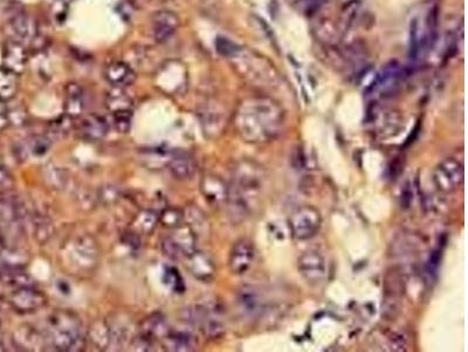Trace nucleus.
Segmentation results:
<instances>
[{
    "mask_svg": "<svg viewBox=\"0 0 468 352\" xmlns=\"http://www.w3.org/2000/svg\"><path fill=\"white\" fill-rule=\"evenodd\" d=\"M3 67L19 76L24 72L25 66L27 63V51L23 43L16 39H8L3 46Z\"/></svg>",
    "mask_w": 468,
    "mask_h": 352,
    "instance_id": "ddd939ff",
    "label": "nucleus"
},
{
    "mask_svg": "<svg viewBox=\"0 0 468 352\" xmlns=\"http://www.w3.org/2000/svg\"><path fill=\"white\" fill-rule=\"evenodd\" d=\"M169 332L170 328L167 324V317L161 312L151 314L139 324V336L144 337L152 343H155L156 340H164Z\"/></svg>",
    "mask_w": 468,
    "mask_h": 352,
    "instance_id": "2eb2a0df",
    "label": "nucleus"
},
{
    "mask_svg": "<svg viewBox=\"0 0 468 352\" xmlns=\"http://www.w3.org/2000/svg\"><path fill=\"white\" fill-rule=\"evenodd\" d=\"M72 120L73 118L65 114V116H61L58 120L53 121L49 126V133L56 138H62L72 129Z\"/></svg>",
    "mask_w": 468,
    "mask_h": 352,
    "instance_id": "f704fd0d",
    "label": "nucleus"
},
{
    "mask_svg": "<svg viewBox=\"0 0 468 352\" xmlns=\"http://www.w3.org/2000/svg\"><path fill=\"white\" fill-rule=\"evenodd\" d=\"M403 78H404V73L401 66L397 64L396 61H393L390 64L385 65L384 67L382 68L381 72L378 73V76L375 79L373 91L381 94L382 96H391L401 86Z\"/></svg>",
    "mask_w": 468,
    "mask_h": 352,
    "instance_id": "9b49d317",
    "label": "nucleus"
},
{
    "mask_svg": "<svg viewBox=\"0 0 468 352\" xmlns=\"http://www.w3.org/2000/svg\"><path fill=\"white\" fill-rule=\"evenodd\" d=\"M322 217L318 209L312 206H303L296 209L290 219L292 235L296 240H309L321 228Z\"/></svg>",
    "mask_w": 468,
    "mask_h": 352,
    "instance_id": "423d86ee",
    "label": "nucleus"
},
{
    "mask_svg": "<svg viewBox=\"0 0 468 352\" xmlns=\"http://www.w3.org/2000/svg\"><path fill=\"white\" fill-rule=\"evenodd\" d=\"M240 311L247 317H257L262 310V298L253 287H242L237 297Z\"/></svg>",
    "mask_w": 468,
    "mask_h": 352,
    "instance_id": "412c9836",
    "label": "nucleus"
},
{
    "mask_svg": "<svg viewBox=\"0 0 468 352\" xmlns=\"http://www.w3.org/2000/svg\"><path fill=\"white\" fill-rule=\"evenodd\" d=\"M302 1L308 8H315L322 3V0H302Z\"/></svg>",
    "mask_w": 468,
    "mask_h": 352,
    "instance_id": "a19ab883",
    "label": "nucleus"
},
{
    "mask_svg": "<svg viewBox=\"0 0 468 352\" xmlns=\"http://www.w3.org/2000/svg\"><path fill=\"white\" fill-rule=\"evenodd\" d=\"M46 340L56 351H80L84 348L82 323L74 312L59 310L48 318Z\"/></svg>",
    "mask_w": 468,
    "mask_h": 352,
    "instance_id": "f03ea898",
    "label": "nucleus"
},
{
    "mask_svg": "<svg viewBox=\"0 0 468 352\" xmlns=\"http://www.w3.org/2000/svg\"><path fill=\"white\" fill-rule=\"evenodd\" d=\"M91 338L96 348L104 349L111 346V327L106 322H97L91 331Z\"/></svg>",
    "mask_w": 468,
    "mask_h": 352,
    "instance_id": "c756f323",
    "label": "nucleus"
},
{
    "mask_svg": "<svg viewBox=\"0 0 468 352\" xmlns=\"http://www.w3.org/2000/svg\"><path fill=\"white\" fill-rule=\"evenodd\" d=\"M0 215L6 222L16 223L24 217L25 209L14 197H4L0 200Z\"/></svg>",
    "mask_w": 468,
    "mask_h": 352,
    "instance_id": "a878e982",
    "label": "nucleus"
},
{
    "mask_svg": "<svg viewBox=\"0 0 468 352\" xmlns=\"http://www.w3.org/2000/svg\"><path fill=\"white\" fill-rule=\"evenodd\" d=\"M285 116L277 102L265 98L242 102L235 124L242 139L248 142H266L281 132Z\"/></svg>",
    "mask_w": 468,
    "mask_h": 352,
    "instance_id": "f257e3e1",
    "label": "nucleus"
},
{
    "mask_svg": "<svg viewBox=\"0 0 468 352\" xmlns=\"http://www.w3.org/2000/svg\"><path fill=\"white\" fill-rule=\"evenodd\" d=\"M255 260V248L252 241L242 239L232 247L230 254L231 272L235 275H242L250 270Z\"/></svg>",
    "mask_w": 468,
    "mask_h": 352,
    "instance_id": "f8f14e48",
    "label": "nucleus"
},
{
    "mask_svg": "<svg viewBox=\"0 0 468 352\" xmlns=\"http://www.w3.org/2000/svg\"><path fill=\"white\" fill-rule=\"evenodd\" d=\"M132 120V112H122L111 114V124L119 133L129 132Z\"/></svg>",
    "mask_w": 468,
    "mask_h": 352,
    "instance_id": "c9c22d12",
    "label": "nucleus"
},
{
    "mask_svg": "<svg viewBox=\"0 0 468 352\" xmlns=\"http://www.w3.org/2000/svg\"><path fill=\"white\" fill-rule=\"evenodd\" d=\"M174 230V234L163 239L161 243L164 255L172 260L190 256L192 252L197 250V234L195 230L187 223L182 224Z\"/></svg>",
    "mask_w": 468,
    "mask_h": 352,
    "instance_id": "20e7f679",
    "label": "nucleus"
},
{
    "mask_svg": "<svg viewBox=\"0 0 468 352\" xmlns=\"http://www.w3.org/2000/svg\"><path fill=\"white\" fill-rule=\"evenodd\" d=\"M169 169L171 174L177 177L178 180H187L191 176L195 175L196 162L189 154L178 153L171 156L169 160Z\"/></svg>",
    "mask_w": 468,
    "mask_h": 352,
    "instance_id": "b1692460",
    "label": "nucleus"
},
{
    "mask_svg": "<svg viewBox=\"0 0 468 352\" xmlns=\"http://www.w3.org/2000/svg\"><path fill=\"white\" fill-rule=\"evenodd\" d=\"M464 164L456 157H447L436 166L433 172V184L438 190L452 192L464 181Z\"/></svg>",
    "mask_w": 468,
    "mask_h": 352,
    "instance_id": "0eeeda50",
    "label": "nucleus"
},
{
    "mask_svg": "<svg viewBox=\"0 0 468 352\" xmlns=\"http://www.w3.org/2000/svg\"><path fill=\"white\" fill-rule=\"evenodd\" d=\"M124 88L113 87V91L108 93L104 100L106 109L110 112V114L122 112H132L134 101L130 96H128L124 92Z\"/></svg>",
    "mask_w": 468,
    "mask_h": 352,
    "instance_id": "393cba45",
    "label": "nucleus"
},
{
    "mask_svg": "<svg viewBox=\"0 0 468 352\" xmlns=\"http://www.w3.org/2000/svg\"><path fill=\"white\" fill-rule=\"evenodd\" d=\"M164 283L176 292H183L185 290L182 276L179 275L178 270L174 267H167L164 269Z\"/></svg>",
    "mask_w": 468,
    "mask_h": 352,
    "instance_id": "473e14b6",
    "label": "nucleus"
},
{
    "mask_svg": "<svg viewBox=\"0 0 468 352\" xmlns=\"http://www.w3.org/2000/svg\"><path fill=\"white\" fill-rule=\"evenodd\" d=\"M10 122V116H8V109L4 104V101H0V131L4 129Z\"/></svg>",
    "mask_w": 468,
    "mask_h": 352,
    "instance_id": "58836bf2",
    "label": "nucleus"
},
{
    "mask_svg": "<svg viewBox=\"0 0 468 352\" xmlns=\"http://www.w3.org/2000/svg\"><path fill=\"white\" fill-rule=\"evenodd\" d=\"M34 224V234H36V240L40 244H45L49 241L54 234V227L51 220L45 215H36L33 220Z\"/></svg>",
    "mask_w": 468,
    "mask_h": 352,
    "instance_id": "2f4dec72",
    "label": "nucleus"
},
{
    "mask_svg": "<svg viewBox=\"0 0 468 352\" xmlns=\"http://www.w3.org/2000/svg\"><path fill=\"white\" fill-rule=\"evenodd\" d=\"M51 146H52V140L49 139V136L34 135L20 146V152H23L25 159L27 157V154L44 156L49 151Z\"/></svg>",
    "mask_w": 468,
    "mask_h": 352,
    "instance_id": "bb28decb",
    "label": "nucleus"
},
{
    "mask_svg": "<svg viewBox=\"0 0 468 352\" xmlns=\"http://www.w3.org/2000/svg\"><path fill=\"white\" fill-rule=\"evenodd\" d=\"M441 250L436 249V250H433L430 255L429 260L426 262V274L429 276L432 277L433 275H436V272H438V268H439V263H441Z\"/></svg>",
    "mask_w": 468,
    "mask_h": 352,
    "instance_id": "4c0bfd02",
    "label": "nucleus"
},
{
    "mask_svg": "<svg viewBox=\"0 0 468 352\" xmlns=\"http://www.w3.org/2000/svg\"><path fill=\"white\" fill-rule=\"evenodd\" d=\"M159 219L157 212L151 209H144L136 215L135 220L132 222L134 232L144 235L150 234L155 229L156 224L159 223Z\"/></svg>",
    "mask_w": 468,
    "mask_h": 352,
    "instance_id": "c85d7f7f",
    "label": "nucleus"
},
{
    "mask_svg": "<svg viewBox=\"0 0 468 352\" xmlns=\"http://www.w3.org/2000/svg\"><path fill=\"white\" fill-rule=\"evenodd\" d=\"M438 8L431 6L423 16H414L410 24L409 58L412 63L421 60L436 41Z\"/></svg>",
    "mask_w": 468,
    "mask_h": 352,
    "instance_id": "7ed1b4c3",
    "label": "nucleus"
},
{
    "mask_svg": "<svg viewBox=\"0 0 468 352\" xmlns=\"http://www.w3.org/2000/svg\"><path fill=\"white\" fill-rule=\"evenodd\" d=\"M200 190L211 204L220 206L226 204L230 186L218 175L204 176L200 182Z\"/></svg>",
    "mask_w": 468,
    "mask_h": 352,
    "instance_id": "4468645a",
    "label": "nucleus"
},
{
    "mask_svg": "<svg viewBox=\"0 0 468 352\" xmlns=\"http://www.w3.org/2000/svg\"><path fill=\"white\" fill-rule=\"evenodd\" d=\"M187 258L189 272L195 278L202 282H210L215 278V262L207 254L196 250Z\"/></svg>",
    "mask_w": 468,
    "mask_h": 352,
    "instance_id": "dca6fc26",
    "label": "nucleus"
},
{
    "mask_svg": "<svg viewBox=\"0 0 468 352\" xmlns=\"http://www.w3.org/2000/svg\"><path fill=\"white\" fill-rule=\"evenodd\" d=\"M10 28L16 36V41L24 44V41H36L38 38V28L33 18L24 12L16 13L10 19Z\"/></svg>",
    "mask_w": 468,
    "mask_h": 352,
    "instance_id": "aec40b11",
    "label": "nucleus"
},
{
    "mask_svg": "<svg viewBox=\"0 0 468 352\" xmlns=\"http://www.w3.org/2000/svg\"><path fill=\"white\" fill-rule=\"evenodd\" d=\"M46 180L51 184L54 188H62L66 184V174L61 168H58L54 164H49L46 167Z\"/></svg>",
    "mask_w": 468,
    "mask_h": 352,
    "instance_id": "72a5a7b5",
    "label": "nucleus"
},
{
    "mask_svg": "<svg viewBox=\"0 0 468 352\" xmlns=\"http://www.w3.org/2000/svg\"><path fill=\"white\" fill-rule=\"evenodd\" d=\"M109 132V122L104 116L89 114L81 119L79 124L80 135L88 141H100Z\"/></svg>",
    "mask_w": 468,
    "mask_h": 352,
    "instance_id": "6ab92c4d",
    "label": "nucleus"
},
{
    "mask_svg": "<svg viewBox=\"0 0 468 352\" xmlns=\"http://www.w3.org/2000/svg\"><path fill=\"white\" fill-rule=\"evenodd\" d=\"M47 303L44 292L33 288L32 285L18 287L10 296V305L20 314H31L43 308Z\"/></svg>",
    "mask_w": 468,
    "mask_h": 352,
    "instance_id": "1a4fd4ad",
    "label": "nucleus"
},
{
    "mask_svg": "<svg viewBox=\"0 0 468 352\" xmlns=\"http://www.w3.org/2000/svg\"><path fill=\"white\" fill-rule=\"evenodd\" d=\"M298 269L303 280L310 285H320L327 277V260L316 249L303 252L298 262Z\"/></svg>",
    "mask_w": 468,
    "mask_h": 352,
    "instance_id": "6e6552de",
    "label": "nucleus"
},
{
    "mask_svg": "<svg viewBox=\"0 0 468 352\" xmlns=\"http://www.w3.org/2000/svg\"><path fill=\"white\" fill-rule=\"evenodd\" d=\"M3 254H4V245H3V242L0 240V260L3 257Z\"/></svg>",
    "mask_w": 468,
    "mask_h": 352,
    "instance_id": "79ce46f5",
    "label": "nucleus"
},
{
    "mask_svg": "<svg viewBox=\"0 0 468 352\" xmlns=\"http://www.w3.org/2000/svg\"><path fill=\"white\" fill-rule=\"evenodd\" d=\"M13 340L14 344L23 351H43L47 343L46 336L31 325H23L18 328L14 332Z\"/></svg>",
    "mask_w": 468,
    "mask_h": 352,
    "instance_id": "a211bd4d",
    "label": "nucleus"
},
{
    "mask_svg": "<svg viewBox=\"0 0 468 352\" xmlns=\"http://www.w3.org/2000/svg\"><path fill=\"white\" fill-rule=\"evenodd\" d=\"M215 46H217V51H218L220 54L225 56H233L239 52V46L232 43V41H229L224 36H219L217 39V43H215Z\"/></svg>",
    "mask_w": 468,
    "mask_h": 352,
    "instance_id": "e433bc0d",
    "label": "nucleus"
},
{
    "mask_svg": "<svg viewBox=\"0 0 468 352\" xmlns=\"http://www.w3.org/2000/svg\"><path fill=\"white\" fill-rule=\"evenodd\" d=\"M66 254L74 267L81 270H89L97 263L100 252L97 243L93 237L81 235L71 241Z\"/></svg>",
    "mask_w": 468,
    "mask_h": 352,
    "instance_id": "39448f33",
    "label": "nucleus"
},
{
    "mask_svg": "<svg viewBox=\"0 0 468 352\" xmlns=\"http://www.w3.org/2000/svg\"><path fill=\"white\" fill-rule=\"evenodd\" d=\"M18 76L16 73L0 67V101L11 100L18 91Z\"/></svg>",
    "mask_w": 468,
    "mask_h": 352,
    "instance_id": "cd10ccee",
    "label": "nucleus"
},
{
    "mask_svg": "<svg viewBox=\"0 0 468 352\" xmlns=\"http://www.w3.org/2000/svg\"><path fill=\"white\" fill-rule=\"evenodd\" d=\"M159 222L165 228H178L185 223V212L176 207H167L159 215Z\"/></svg>",
    "mask_w": 468,
    "mask_h": 352,
    "instance_id": "7c9ffc66",
    "label": "nucleus"
},
{
    "mask_svg": "<svg viewBox=\"0 0 468 352\" xmlns=\"http://www.w3.org/2000/svg\"><path fill=\"white\" fill-rule=\"evenodd\" d=\"M104 79L115 88H126L134 84L136 73L124 61H113L104 68Z\"/></svg>",
    "mask_w": 468,
    "mask_h": 352,
    "instance_id": "f3484780",
    "label": "nucleus"
},
{
    "mask_svg": "<svg viewBox=\"0 0 468 352\" xmlns=\"http://www.w3.org/2000/svg\"><path fill=\"white\" fill-rule=\"evenodd\" d=\"M84 111V93L79 84H68L65 89V114L75 119Z\"/></svg>",
    "mask_w": 468,
    "mask_h": 352,
    "instance_id": "4be33fe9",
    "label": "nucleus"
},
{
    "mask_svg": "<svg viewBox=\"0 0 468 352\" xmlns=\"http://www.w3.org/2000/svg\"><path fill=\"white\" fill-rule=\"evenodd\" d=\"M196 348L197 340L189 331H170L164 338V349L167 351H194Z\"/></svg>",
    "mask_w": 468,
    "mask_h": 352,
    "instance_id": "5701e85b",
    "label": "nucleus"
},
{
    "mask_svg": "<svg viewBox=\"0 0 468 352\" xmlns=\"http://www.w3.org/2000/svg\"><path fill=\"white\" fill-rule=\"evenodd\" d=\"M180 21L175 12L161 10L151 16V36L159 44L169 41L178 30Z\"/></svg>",
    "mask_w": 468,
    "mask_h": 352,
    "instance_id": "9d476101",
    "label": "nucleus"
},
{
    "mask_svg": "<svg viewBox=\"0 0 468 352\" xmlns=\"http://www.w3.org/2000/svg\"><path fill=\"white\" fill-rule=\"evenodd\" d=\"M10 184V175L3 164H0V187H4Z\"/></svg>",
    "mask_w": 468,
    "mask_h": 352,
    "instance_id": "ea45409f",
    "label": "nucleus"
}]
</instances>
